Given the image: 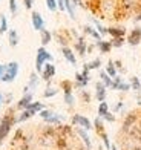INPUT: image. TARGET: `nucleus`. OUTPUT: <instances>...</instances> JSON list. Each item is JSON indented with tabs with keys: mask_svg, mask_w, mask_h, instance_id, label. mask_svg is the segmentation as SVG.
I'll return each mask as SVG.
<instances>
[{
	"mask_svg": "<svg viewBox=\"0 0 141 150\" xmlns=\"http://www.w3.org/2000/svg\"><path fill=\"white\" fill-rule=\"evenodd\" d=\"M17 122V117L14 115V109H9L8 112L3 115V118L0 120V144L5 141V138L9 135L11 129L14 127Z\"/></svg>",
	"mask_w": 141,
	"mask_h": 150,
	"instance_id": "nucleus-1",
	"label": "nucleus"
},
{
	"mask_svg": "<svg viewBox=\"0 0 141 150\" xmlns=\"http://www.w3.org/2000/svg\"><path fill=\"white\" fill-rule=\"evenodd\" d=\"M51 61H52V55L45 49L43 46H40L37 49V57H35V71H37V74H42L43 66L46 63H51Z\"/></svg>",
	"mask_w": 141,
	"mask_h": 150,
	"instance_id": "nucleus-2",
	"label": "nucleus"
},
{
	"mask_svg": "<svg viewBox=\"0 0 141 150\" xmlns=\"http://www.w3.org/2000/svg\"><path fill=\"white\" fill-rule=\"evenodd\" d=\"M38 115H40V118H42L45 122H48V124H54V126H60V124H62V121L64 120L63 115L55 113L54 110H49V109H43Z\"/></svg>",
	"mask_w": 141,
	"mask_h": 150,
	"instance_id": "nucleus-3",
	"label": "nucleus"
},
{
	"mask_svg": "<svg viewBox=\"0 0 141 150\" xmlns=\"http://www.w3.org/2000/svg\"><path fill=\"white\" fill-rule=\"evenodd\" d=\"M18 75V63L17 61H11V63L6 64V71L2 77L3 83H12Z\"/></svg>",
	"mask_w": 141,
	"mask_h": 150,
	"instance_id": "nucleus-4",
	"label": "nucleus"
},
{
	"mask_svg": "<svg viewBox=\"0 0 141 150\" xmlns=\"http://www.w3.org/2000/svg\"><path fill=\"white\" fill-rule=\"evenodd\" d=\"M71 122H72L74 126H77V127L84 129V130H92V129H94V124L91 122V120H89V118H86L84 115H78V113L72 115Z\"/></svg>",
	"mask_w": 141,
	"mask_h": 150,
	"instance_id": "nucleus-5",
	"label": "nucleus"
},
{
	"mask_svg": "<svg viewBox=\"0 0 141 150\" xmlns=\"http://www.w3.org/2000/svg\"><path fill=\"white\" fill-rule=\"evenodd\" d=\"M54 75H55V66H54L52 63H46L45 66H43V71H42V74H40V77H42V80L43 81H49L54 78Z\"/></svg>",
	"mask_w": 141,
	"mask_h": 150,
	"instance_id": "nucleus-6",
	"label": "nucleus"
},
{
	"mask_svg": "<svg viewBox=\"0 0 141 150\" xmlns=\"http://www.w3.org/2000/svg\"><path fill=\"white\" fill-rule=\"evenodd\" d=\"M137 122H138V113H137V112H130V113L124 118V121H123V129H121V130L126 133L132 126H135Z\"/></svg>",
	"mask_w": 141,
	"mask_h": 150,
	"instance_id": "nucleus-7",
	"label": "nucleus"
},
{
	"mask_svg": "<svg viewBox=\"0 0 141 150\" xmlns=\"http://www.w3.org/2000/svg\"><path fill=\"white\" fill-rule=\"evenodd\" d=\"M126 133L129 135V138H130L133 142H137V144H141V124H138V122H137V124H135V126H132Z\"/></svg>",
	"mask_w": 141,
	"mask_h": 150,
	"instance_id": "nucleus-8",
	"label": "nucleus"
},
{
	"mask_svg": "<svg viewBox=\"0 0 141 150\" xmlns=\"http://www.w3.org/2000/svg\"><path fill=\"white\" fill-rule=\"evenodd\" d=\"M32 98H34V93L32 92H28V93H23V97L18 100V103H17V109L18 110H25V109H28L29 104L32 103Z\"/></svg>",
	"mask_w": 141,
	"mask_h": 150,
	"instance_id": "nucleus-9",
	"label": "nucleus"
},
{
	"mask_svg": "<svg viewBox=\"0 0 141 150\" xmlns=\"http://www.w3.org/2000/svg\"><path fill=\"white\" fill-rule=\"evenodd\" d=\"M31 20H32V26H34L35 31L45 29V20H43V17H42L40 12H37V11L32 12V14H31Z\"/></svg>",
	"mask_w": 141,
	"mask_h": 150,
	"instance_id": "nucleus-10",
	"label": "nucleus"
},
{
	"mask_svg": "<svg viewBox=\"0 0 141 150\" xmlns=\"http://www.w3.org/2000/svg\"><path fill=\"white\" fill-rule=\"evenodd\" d=\"M140 42H141V29L140 28L132 29L129 32V35H127V43L130 46H137V45H140Z\"/></svg>",
	"mask_w": 141,
	"mask_h": 150,
	"instance_id": "nucleus-11",
	"label": "nucleus"
},
{
	"mask_svg": "<svg viewBox=\"0 0 141 150\" xmlns=\"http://www.w3.org/2000/svg\"><path fill=\"white\" fill-rule=\"evenodd\" d=\"M106 95H107V87L101 83V81H98L95 84V98L100 103H103V101H106Z\"/></svg>",
	"mask_w": 141,
	"mask_h": 150,
	"instance_id": "nucleus-12",
	"label": "nucleus"
},
{
	"mask_svg": "<svg viewBox=\"0 0 141 150\" xmlns=\"http://www.w3.org/2000/svg\"><path fill=\"white\" fill-rule=\"evenodd\" d=\"M89 80H91V77H84L81 72H77L75 74V84H74V86L78 87V89H84V87L88 86Z\"/></svg>",
	"mask_w": 141,
	"mask_h": 150,
	"instance_id": "nucleus-13",
	"label": "nucleus"
},
{
	"mask_svg": "<svg viewBox=\"0 0 141 150\" xmlns=\"http://www.w3.org/2000/svg\"><path fill=\"white\" fill-rule=\"evenodd\" d=\"M75 132H77V135L80 136V138L83 139L84 146H86V150H91V149H92V142H91V138H89V135L86 133L88 130H84V129H81V127H77V129H75Z\"/></svg>",
	"mask_w": 141,
	"mask_h": 150,
	"instance_id": "nucleus-14",
	"label": "nucleus"
},
{
	"mask_svg": "<svg viewBox=\"0 0 141 150\" xmlns=\"http://www.w3.org/2000/svg\"><path fill=\"white\" fill-rule=\"evenodd\" d=\"M62 54H63V57L66 58V61H69V63H71L72 66H75V64H77L75 54H74V51L71 49V47H68V46L62 47Z\"/></svg>",
	"mask_w": 141,
	"mask_h": 150,
	"instance_id": "nucleus-15",
	"label": "nucleus"
},
{
	"mask_svg": "<svg viewBox=\"0 0 141 150\" xmlns=\"http://www.w3.org/2000/svg\"><path fill=\"white\" fill-rule=\"evenodd\" d=\"M75 51L78 52L80 57H84V55H86V52H88V45H86V42H84L83 37H78L77 43H75Z\"/></svg>",
	"mask_w": 141,
	"mask_h": 150,
	"instance_id": "nucleus-16",
	"label": "nucleus"
},
{
	"mask_svg": "<svg viewBox=\"0 0 141 150\" xmlns=\"http://www.w3.org/2000/svg\"><path fill=\"white\" fill-rule=\"evenodd\" d=\"M38 83H40V78H38L37 72H32V74H31V77H29V83L26 84V87H28V91H29V92H34V91L37 89Z\"/></svg>",
	"mask_w": 141,
	"mask_h": 150,
	"instance_id": "nucleus-17",
	"label": "nucleus"
},
{
	"mask_svg": "<svg viewBox=\"0 0 141 150\" xmlns=\"http://www.w3.org/2000/svg\"><path fill=\"white\" fill-rule=\"evenodd\" d=\"M94 129H95V132H97V135L100 136V135H103L104 132H106V129H104V124H103V120L100 118V117H97L95 120H94Z\"/></svg>",
	"mask_w": 141,
	"mask_h": 150,
	"instance_id": "nucleus-18",
	"label": "nucleus"
},
{
	"mask_svg": "<svg viewBox=\"0 0 141 150\" xmlns=\"http://www.w3.org/2000/svg\"><path fill=\"white\" fill-rule=\"evenodd\" d=\"M97 47L100 49V52H101V54H109L111 49H112V45H111V42L100 40V42H97Z\"/></svg>",
	"mask_w": 141,
	"mask_h": 150,
	"instance_id": "nucleus-19",
	"label": "nucleus"
},
{
	"mask_svg": "<svg viewBox=\"0 0 141 150\" xmlns=\"http://www.w3.org/2000/svg\"><path fill=\"white\" fill-rule=\"evenodd\" d=\"M107 34H111L112 38H120V37H124L126 29L124 28H107Z\"/></svg>",
	"mask_w": 141,
	"mask_h": 150,
	"instance_id": "nucleus-20",
	"label": "nucleus"
},
{
	"mask_svg": "<svg viewBox=\"0 0 141 150\" xmlns=\"http://www.w3.org/2000/svg\"><path fill=\"white\" fill-rule=\"evenodd\" d=\"M34 112L32 110H29V109H25V110L20 113V117H17V122H23V121H28L29 118H32L34 117Z\"/></svg>",
	"mask_w": 141,
	"mask_h": 150,
	"instance_id": "nucleus-21",
	"label": "nucleus"
},
{
	"mask_svg": "<svg viewBox=\"0 0 141 150\" xmlns=\"http://www.w3.org/2000/svg\"><path fill=\"white\" fill-rule=\"evenodd\" d=\"M60 87H62V91H63L64 93H72V91H74V83H72V81H69V80H63L62 83H60Z\"/></svg>",
	"mask_w": 141,
	"mask_h": 150,
	"instance_id": "nucleus-22",
	"label": "nucleus"
},
{
	"mask_svg": "<svg viewBox=\"0 0 141 150\" xmlns=\"http://www.w3.org/2000/svg\"><path fill=\"white\" fill-rule=\"evenodd\" d=\"M106 74L109 75L111 78H115V77H117V67H115V64H113V61H112V60L107 61V66H106Z\"/></svg>",
	"mask_w": 141,
	"mask_h": 150,
	"instance_id": "nucleus-23",
	"label": "nucleus"
},
{
	"mask_svg": "<svg viewBox=\"0 0 141 150\" xmlns=\"http://www.w3.org/2000/svg\"><path fill=\"white\" fill-rule=\"evenodd\" d=\"M40 34H42V45H43V46L49 45L51 40H52V34H51L48 29H42V31H40Z\"/></svg>",
	"mask_w": 141,
	"mask_h": 150,
	"instance_id": "nucleus-24",
	"label": "nucleus"
},
{
	"mask_svg": "<svg viewBox=\"0 0 141 150\" xmlns=\"http://www.w3.org/2000/svg\"><path fill=\"white\" fill-rule=\"evenodd\" d=\"M28 109H29V110H32L34 113H40V112H42L43 109H45V106H43L42 101H32Z\"/></svg>",
	"mask_w": 141,
	"mask_h": 150,
	"instance_id": "nucleus-25",
	"label": "nucleus"
},
{
	"mask_svg": "<svg viewBox=\"0 0 141 150\" xmlns=\"http://www.w3.org/2000/svg\"><path fill=\"white\" fill-rule=\"evenodd\" d=\"M8 35H9V45L14 47V46H17L18 45V34H17V31L16 29H11L9 32H8Z\"/></svg>",
	"mask_w": 141,
	"mask_h": 150,
	"instance_id": "nucleus-26",
	"label": "nucleus"
},
{
	"mask_svg": "<svg viewBox=\"0 0 141 150\" xmlns=\"http://www.w3.org/2000/svg\"><path fill=\"white\" fill-rule=\"evenodd\" d=\"M129 84H130V89H132V91H135L137 93L141 91V81H140V78H138V77H132Z\"/></svg>",
	"mask_w": 141,
	"mask_h": 150,
	"instance_id": "nucleus-27",
	"label": "nucleus"
},
{
	"mask_svg": "<svg viewBox=\"0 0 141 150\" xmlns=\"http://www.w3.org/2000/svg\"><path fill=\"white\" fill-rule=\"evenodd\" d=\"M100 66H101V60H100V58H94L92 61H89V63L84 64V67H86V69H89V71L100 69Z\"/></svg>",
	"mask_w": 141,
	"mask_h": 150,
	"instance_id": "nucleus-28",
	"label": "nucleus"
},
{
	"mask_svg": "<svg viewBox=\"0 0 141 150\" xmlns=\"http://www.w3.org/2000/svg\"><path fill=\"white\" fill-rule=\"evenodd\" d=\"M100 78H101V83L106 87H111L112 86V78L106 74V71H100Z\"/></svg>",
	"mask_w": 141,
	"mask_h": 150,
	"instance_id": "nucleus-29",
	"label": "nucleus"
},
{
	"mask_svg": "<svg viewBox=\"0 0 141 150\" xmlns=\"http://www.w3.org/2000/svg\"><path fill=\"white\" fill-rule=\"evenodd\" d=\"M84 34H89V35L94 37L97 42H100V40H101V35L98 34V31H95L94 28H91V26H84Z\"/></svg>",
	"mask_w": 141,
	"mask_h": 150,
	"instance_id": "nucleus-30",
	"label": "nucleus"
},
{
	"mask_svg": "<svg viewBox=\"0 0 141 150\" xmlns=\"http://www.w3.org/2000/svg\"><path fill=\"white\" fill-rule=\"evenodd\" d=\"M57 93H58V89L48 86V87H46V91L43 92V98H52V97H55Z\"/></svg>",
	"mask_w": 141,
	"mask_h": 150,
	"instance_id": "nucleus-31",
	"label": "nucleus"
},
{
	"mask_svg": "<svg viewBox=\"0 0 141 150\" xmlns=\"http://www.w3.org/2000/svg\"><path fill=\"white\" fill-rule=\"evenodd\" d=\"M107 112H109V106H107L106 101L100 103V106H98V117H100V118H103Z\"/></svg>",
	"mask_w": 141,
	"mask_h": 150,
	"instance_id": "nucleus-32",
	"label": "nucleus"
},
{
	"mask_svg": "<svg viewBox=\"0 0 141 150\" xmlns=\"http://www.w3.org/2000/svg\"><path fill=\"white\" fill-rule=\"evenodd\" d=\"M8 31V20H6V16H0V34H5Z\"/></svg>",
	"mask_w": 141,
	"mask_h": 150,
	"instance_id": "nucleus-33",
	"label": "nucleus"
},
{
	"mask_svg": "<svg viewBox=\"0 0 141 150\" xmlns=\"http://www.w3.org/2000/svg\"><path fill=\"white\" fill-rule=\"evenodd\" d=\"M63 2H64V9L69 12L72 18H75V11H74V5L71 3V0H63Z\"/></svg>",
	"mask_w": 141,
	"mask_h": 150,
	"instance_id": "nucleus-34",
	"label": "nucleus"
},
{
	"mask_svg": "<svg viewBox=\"0 0 141 150\" xmlns=\"http://www.w3.org/2000/svg\"><path fill=\"white\" fill-rule=\"evenodd\" d=\"M64 103L69 107H72L75 104V97H74V93H64Z\"/></svg>",
	"mask_w": 141,
	"mask_h": 150,
	"instance_id": "nucleus-35",
	"label": "nucleus"
},
{
	"mask_svg": "<svg viewBox=\"0 0 141 150\" xmlns=\"http://www.w3.org/2000/svg\"><path fill=\"white\" fill-rule=\"evenodd\" d=\"M80 98L83 103H91V93L88 91H80Z\"/></svg>",
	"mask_w": 141,
	"mask_h": 150,
	"instance_id": "nucleus-36",
	"label": "nucleus"
},
{
	"mask_svg": "<svg viewBox=\"0 0 141 150\" xmlns=\"http://www.w3.org/2000/svg\"><path fill=\"white\" fill-rule=\"evenodd\" d=\"M123 43H124V38H123V37H120V38H112V40H111L112 47H121Z\"/></svg>",
	"mask_w": 141,
	"mask_h": 150,
	"instance_id": "nucleus-37",
	"label": "nucleus"
},
{
	"mask_svg": "<svg viewBox=\"0 0 141 150\" xmlns=\"http://www.w3.org/2000/svg\"><path fill=\"white\" fill-rule=\"evenodd\" d=\"M46 6H48V9L49 11H57L58 9V6H57V0H46Z\"/></svg>",
	"mask_w": 141,
	"mask_h": 150,
	"instance_id": "nucleus-38",
	"label": "nucleus"
},
{
	"mask_svg": "<svg viewBox=\"0 0 141 150\" xmlns=\"http://www.w3.org/2000/svg\"><path fill=\"white\" fill-rule=\"evenodd\" d=\"M115 91H121V92H127V91H130V84L129 83H124V81H121L118 86H117V89Z\"/></svg>",
	"mask_w": 141,
	"mask_h": 150,
	"instance_id": "nucleus-39",
	"label": "nucleus"
},
{
	"mask_svg": "<svg viewBox=\"0 0 141 150\" xmlns=\"http://www.w3.org/2000/svg\"><path fill=\"white\" fill-rule=\"evenodd\" d=\"M100 138L103 139V142H104V147H106L107 150H111V146H112V144H111V141H109V136H107V133L104 132L103 135H100Z\"/></svg>",
	"mask_w": 141,
	"mask_h": 150,
	"instance_id": "nucleus-40",
	"label": "nucleus"
},
{
	"mask_svg": "<svg viewBox=\"0 0 141 150\" xmlns=\"http://www.w3.org/2000/svg\"><path fill=\"white\" fill-rule=\"evenodd\" d=\"M94 23H95V26H97V31H98V34L100 35H104V34H107V28H103L101 25H100L97 20H94Z\"/></svg>",
	"mask_w": 141,
	"mask_h": 150,
	"instance_id": "nucleus-41",
	"label": "nucleus"
},
{
	"mask_svg": "<svg viewBox=\"0 0 141 150\" xmlns=\"http://www.w3.org/2000/svg\"><path fill=\"white\" fill-rule=\"evenodd\" d=\"M9 11H11L12 16L17 14V2L16 0H9Z\"/></svg>",
	"mask_w": 141,
	"mask_h": 150,
	"instance_id": "nucleus-42",
	"label": "nucleus"
},
{
	"mask_svg": "<svg viewBox=\"0 0 141 150\" xmlns=\"http://www.w3.org/2000/svg\"><path fill=\"white\" fill-rule=\"evenodd\" d=\"M101 120H104V121H107V122H115V115L111 113V112H107Z\"/></svg>",
	"mask_w": 141,
	"mask_h": 150,
	"instance_id": "nucleus-43",
	"label": "nucleus"
},
{
	"mask_svg": "<svg viewBox=\"0 0 141 150\" xmlns=\"http://www.w3.org/2000/svg\"><path fill=\"white\" fill-rule=\"evenodd\" d=\"M113 64H115V67H117L118 71H121V72H126V69L123 67V63H121V61H120V60H115V61H113Z\"/></svg>",
	"mask_w": 141,
	"mask_h": 150,
	"instance_id": "nucleus-44",
	"label": "nucleus"
},
{
	"mask_svg": "<svg viewBox=\"0 0 141 150\" xmlns=\"http://www.w3.org/2000/svg\"><path fill=\"white\" fill-rule=\"evenodd\" d=\"M123 150H141V147L138 144H129V146H126Z\"/></svg>",
	"mask_w": 141,
	"mask_h": 150,
	"instance_id": "nucleus-45",
	"label": "nucleus"
},
{
	"mask_svg": "<svg viewBox=\"0 0 141 150\" xmlns=\"http://www.w3.org/2000/svg\"><path fill=\"white\" fill-rule=\"evenodd\" d=\"M23 3H25V8L26 9H31L32 5H34V0H23Z\"/></svg>",
	"mask_w": 141,
	"mask_h": 150,
	"instance_id": "nucleus-46",
	"label": "nucleus"
},
{
	"mask_svg": "<svg viewBox=\"0 0 141 150\" xmlns=\"http://www.w3.org/2000/svg\"><path fill=\"white\" fill-rule=\"evenodd\" d=\"M12 100V93H6V97H3V103L5 104H9Z\"/></svg>",
	"mask_w": 141,
	"mask_h": 150,
	"instance_id": "nucleus-47",
	"label": "nucleus"
},
{
	"mask_svg": "<svg viewBox=\"0 0 141 150\" xmlns=\"http://www.w3.org/2000/svg\"><path fill=\"white\" fill-rule=\"evenodd\" d=\"M5 71H6V64H0V80H2Z\"/></svg>",
	"mask_w": 141,
	"mask_h": 150,
	"instance_id": "nucleus-48",
	"label": "nucleus"
},
{
	"mask_svg": "<svg viewBox=\"0 0 141 150\" xmlns=\"http://www.w3.org/2000/svg\"><path fill=\"white\" fill-rule=\"evenodd\" d=\"M121 109H123V103H121V101H120V103L115 106V107H113V112H120V110H121Z\"/></svg>",
	"mask_w": 141,
	"mask_h": 150,
	"instance_id": "nucleus-49",
	"label": "nucleus"
},
{
	"mask_svg": "<svg viewBox=\"0 0 141 150\" xmlns=\"http://www.w3.org/2000/svg\"><path fill=\"white\" fill-rule=\"evenodd\" d=\"M137 101H138V106H141V91L137 93Z\"/></svg>",
	"mask_w": 141,
	"mask_h": 150,
	"instance_id": "nucleus-50",
	"label": "nucleus"
},
{
	"mask_svg": "<svg viewBox=\"0 0 141 150\" xmlns=\"http://www.w3.org/2000/svg\"><path fill=\"white\" fill-rule=\"evenodd\" d=\"M140 20H141V12H138L137 17H135V22H140Z\"/></svg>",
	"mask_w": 141,
	"mask_h": 150,
	"instance_id": "nucleus-51",
	"label": "nucleus"
},
{
	"mask_svg": "<svg viewBox=\"0 0 141 150\" xmlns=\"http://www.w3.org/2000/svg\"><path fill=\"white\" fill-rule=\"evenodd\" d=\"M74 3H75V5H80V6H83V3H81V0H74Z\"/></svg>",
	"mask_w": 141,
	"mask_h": 150,
	"instance_id": "nucleus-52",
	"label": "nucleus"
},
{
	"mask_svg": "<svg viewBox=\"0 0 141 150\" xmlns=\"http://www.w3.org/2000/svg\"><path fill=\"white\" fill-rule=\"evenodd\" d=\"M2 104H3V95L0 93V106H2Z\"/></svg>",
	"mask_w": 141,
	"mask_h": 150,
	"instance_id": "nucleus-53",
	"label": "nucleus"
},
{
	"mask_svg": "<svg viewBox=\"0 0 141 150\" xmlns=\"http://www.w3.org/2000/svg\"><path fill=\"white\" fill-rule=\"evenodd\" d=\"M111 150H118V149H117V146H115V144H112V146H111Z\"/></svg>",
	"mask_w": 141,
	"mask_h": 150,
	"instance_id": "nucleus-54",
	"label": "nucleus"
},
{
	"mask_svg": "<svg viewBox=\"0 0 141 150\" xmlns=\"http://www.w3.org/2000/svg\"><path fill=\"white\" fill-rule=\"evenodd\" d=\"M140 81H141V78H140Z\"/></svg>",
	"mask_w": 141,
	"mask_h": 150,
	"instance_id": "nucleus-55",
	"label": "nucleus"
}]
</instances>
